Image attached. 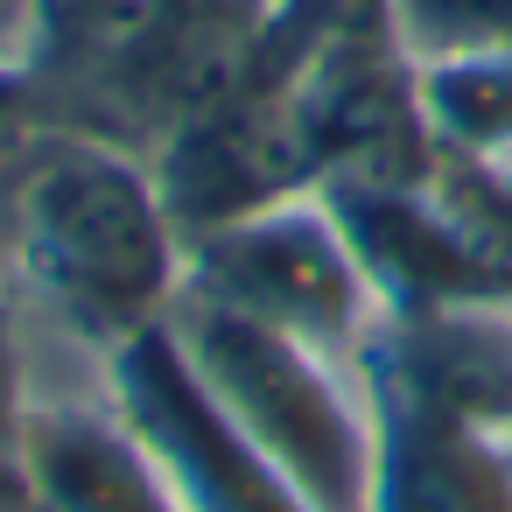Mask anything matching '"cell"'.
Wrapping results in <instances>:
<instances>
[{
  "label": "cell",
  "mask_w": 512,
  "mask_h": 512,
  "mask_svg": "<svg viewBox=\"0 0 512 512\" xmlns=\"http://www.w3.org/2000/svg\"><path fill=\"white\" fill-rule=\"evenodd\" d=\"M379 22L407 64L512 50V0H379Z\"/></svg>",
  "instance_id": "9"
},
{
  "label": "cell",
  "mask_w": 512,
  "mask_h": 512,
  "mask_svg": "<svg viewBox=\"0 0 512 512\" xmlns=\"http://www.w3.org/2000/svg\"><path fill=\"white\" fill-rule=\"evenodd\" d=\"M99 372H106L120 414L155 449V463H162L183 512H309L288 491V477L246 442V428L211 400V386L190 372L169 323H155V330L127 337L120 351H106Z\"/></svg>",
  "instance_id": "4"
},
{
  "label": "cell",
  "mask_w": 512,
  "mask_h": 512,
  "mask_svg": "<svg viewBox=\"0 0 512 512\" xmlns=\"http://www.w3.org/2000/svg\"><path fill=\"white\" fill-rule=\"evenodd\" d=\"M414 106L442 155L512 162V50L414 64Z\"/></svg>",
  "instance_id": "7"
},
{
  "label": "cell",
  "mask_w": 512,
  "mask_h": 512,
  "mask_svg": "<svg viewBox=\"0 0 512 512\" xmlns=\"http://www.w3.org/2000/svg\"><path fill=\"white\" fill-rule=\"evenodd\" d=\"M22 463L36 512H183L155 449L120 414L99 358L43 372L29 344V414H22Z\"/></svg>",
  "instance_id": "5"
},
{
  "label": "cell",
  "mask_w": 512,
  "mask_h": 512,
  "mask_svg": "<svg viewBox=\"0 0 512 512\" xmlns=\"http://www.w3.org/2000/svg\"><path fill=\"white\" fill-rule=\"evenodd\" d=\"M379 386V491L372 512H512V449L463 428L407 379L372 365Z\"/></svg>",
  "instance_id": "6"
},
{
  "label": "cell",
  "mask_w": 512,
  "mask_h": 512,
  "mask_svg": "<svg viewBox=\"0 0 512 512\" xmlns=\"http://www.w3.org/2000/svg\"><path fill=\"white\" fill-rule=\"evenodd\" d=\"M15 253L43 323L106 358L155 330L190 281V232L169 183L113 141H50L15 190Z\"/></svg>",
  "instance_id": "1"
},
{
  "label": "cell",
  "mask_w": 512,
  "mask_h": 512,
  "mask_svg": "<svg viewBox=\"0 0 512 512\" xmlns=\"http://www.w3.org/2000/svg\"><path fill=\"white\" fill-rule=\"evenodd\" d=\"M36 57V0H0V78H29Z\"/></svg>",
  "instance_id": "11"
},
{
  "label": "cell",
  "mask_w": 512,
  "mask_h": 512,
  "mask_svg": "<svg viewBox=\"0 0 512 512\" xmlns=\"http://www.w3.org/2000/svg\"><path fill=\"white\" fill-rule=\"evenodd\" d=\"M22 414H29V323L0 302V512H36L22 463Z\"/></svg>",
  "instance_id": "10"
},
{
  "label": "cell",
  "mask_w": 512,
  "mask_h": 512,
  "mask_svg": "<svg viewBox=\"0 0 512 512\" xmlns=\"http://www.w3.org/2000/svg\"><path fill=\"white\" fill-rule=\"evenodd\" d=\"M183 288H204L225 309H239L281 337H302L344 365H372L393 330V302H386L379 274L365 267L323 176L190 232Z\"/></svg>",
  "instance_id": "3"
},
{
  "label": "cell",
  "mask_w": 512,
  "mask_h": 512,
  "mask_svg": "<svg viewBox=\"0 0 512 512\" xmlns=\"http://www.w3.org/2000/svg\"><path fill=\"white\" fill-rule=\"evenodd\" d=\"M162 22V0H36V57L29 71H78L141 50Z\"/></svg>",
  "instance_id": "8"
},
{
  "label": "cell",
  "mask_w": 512,
  "mask_h": 512,
  "mask_svg": "<svg viewBox=\"0 0 512 512\" xmlns=\"http://www.w3.org/2000/svg\"><path fill=\"white\" fill-rule=\"evenodd\" d=\"M169 337L246 442L288 477L309 512H372L379 491V386L302 337H281L204 288L169 302Z\"/></svg>",
  "instance_id": "2"
}]
</instances>
